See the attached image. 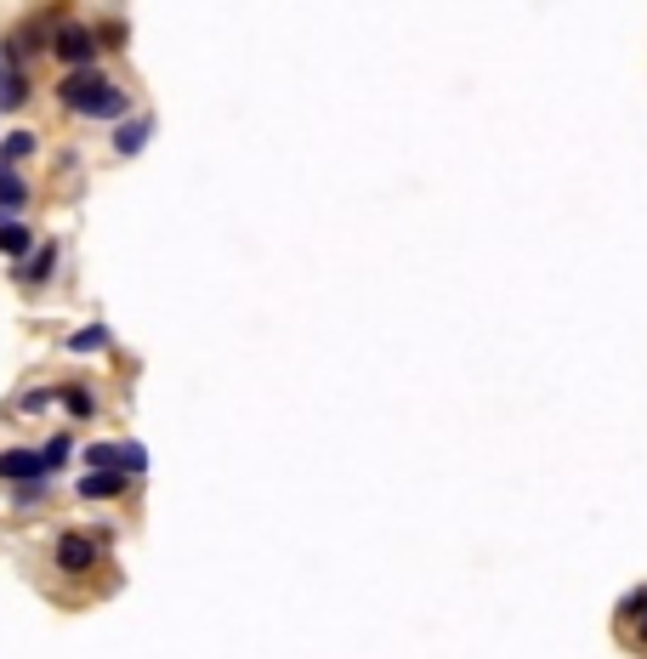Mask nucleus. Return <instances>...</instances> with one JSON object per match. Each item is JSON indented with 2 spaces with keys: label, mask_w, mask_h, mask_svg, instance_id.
<instances>
[{
  "label": "nucleus",
  "mask_w": 647,
  "mask_h": 659,
  "mask_svg": "<svg viewBox=\"0 0 647 659\" xmlns=\"http://www.w3.org/2000/svg\"><path fill=\"white\" fill-rule=\"evenodd\" d=\"M52 98L63 114L74 120H97V125H120L131 114V91L120 80L103 74V63H91V69H63V80L52 85Z\"/></svg>",
  "instance_id": "obj_1"
},
{
  "label": "nucleus",
  "mask_w": 647,
  "mask_h": 659,
  "mask_svg": "<svg viewBox=\"0 0 647 659\" xmlns=\"http://www.w3.org/2000/svg\"><path fill=\"white\" fill-rule=\"evenodd\" d=\"M63 69H91L97 58H103V40H97V29L85 23V18H63L58 29H52V45H46Z\"/></svg>",
  "instance_id": "obj_2"
},
{
  "label": "nucleus",
  "mask_w": 647,
  "mask_h": 659,
  "mask_svg": "<svg viewBox=\"0 0 647 659\" xmlns=\"http://www.w3.org/2000/svg\"><path fill=\"white\" fill-rule=\"evenodd\" d=\"M97 562H103V540H97V535H85V529H63V535L52 540V569L69 575V580H85Z\"/></svg>",
  "instance_id": "obj_3"
},
{
  "label": "nucleus",
  "mask_w": 647,
  "mask_h": 659,
  "mask_svg": "<svg viewBox=\"0 0 647 659\" xmlns=\"http://www.w3.org/2000/svg\"><path fill=\"white\" fill-rule=\"evenodd\" d=\"M58 262H63V240H40L23 262H12V273H18L23 291H40V285H52V278H58Z\"/></svg>",
  "instance_id": "obj_4"
},
{
  "label": "nucleus",
  "mask_w": 647,
  "mask_h": 659,
  "mask_svg": "<svg viewBox=\"0 0 647 659\" xmlns=\"http://www.w3.org/2000/svg\"><path fill=\"white\" fill-rule=\"evenodd\" d=\"M154 131H160V120L148 114V109H142V114H125V120L114 125V154H120V160H137L148 143H154Z\"/></svg>",
  "instance_id": "obj_5"
},
{
  "label": "nucleus",
  "mask_w": 647,
  "mask_h": 659,
  "mask_svg": "<svg viewBox=\"0 0 647 659\" xmlns=\"http://www.w3.org/2000/svg\"><path fill=\"white\" fill-rule=\"evenodd\" d=\"M46 478V460L40 449H0V484H40Z\"/></svg>",
  "instance_id": "obj_6"
},
{
  "label": "nucleus",
  "mask_w": 647,
  "mask_h": 659,
  "mask_svg": "<svg viewBox=\"0 0 647 659\" xmlns=\"http://www.w3.org/2000/svg\"><path fill=\"white\" fill-rule=\"evenodd\" d=\"M34 245H40V233H34L29 222H18V216L0 211V256H7V262H23Z\"/></svg>",
  "instance_id": "obj_7"
},
{
  "label": "nucleus",
  "mask_w": 647,
  "mask_h": 659,
  "mask_svg": "<svg viewBox=\"0 0 647 659\" xmlns=\"http://www.w3.org/2000/svg\"><path fill=\"white\" fill-rule=\"evenodd\" d=\"M131 484L137 478H125V473H80V500H120V495H131Z\"/></svg>",
  "instance_id": "obj_8"
},
{
  "label": "nucleus",
  "mask_w": 647,
  "mask_h": 659,
  "mask_svg": "<svg viewBox=\"0 0 647 659\" xmlns=\"http://www.w3.org/2000/svg\"><path fill=\"white\" fill-rule=\"evenodd\" d=\"M29 194H34V187H29V176H23L18 165H7V160H0V211H7V216L29 211Z\"/></svg>",
  "instance_id": "obj_9"
},
{
  "label": "nucleus",
  "mask_w": 647,
  "mask_h": 659,
  "mask_svg": "<svg viewBox=\"0 0 647 659\" xmlns=\"http://www.w3.org/2000/svg\"><path fill=\"white\" fill-rule=\"evenodd\" d=\"M109 347H114V330L109 324H80V330H69V336H63V353H74V358L109 353Z\"/></svg>",
  "instance_id": "obj_10"
},
{
  "label": "nucleus",
  "mask_w": 647,
  "mask_h": 659,
  "mask_svg": "<svg viewBox=\"0 0 647 659\" xmlns=\"http://www.w3.org/2000/svg\"><path fill=\"white\" fill-rule=\"evenodd\" d=\"M80 449H74V438L69 433H52L40 444V460H46V478H58V473H69V460H74Z\"/></svg>",
  "instance_id": "obj_11"
},
{
  "label": "nucleus",
  "mask_w": 647,
  "mask_h": 659,
  "mask_svg": "<svg viewBox=\"0 0 647 659\" xmlns=\"http://www.w3.org/2000/svg\"><path fill=\"white\" fill-rule=\"evenodd\" d=\"M40 154V131H7L0 136V160L7 165H29Z\"/></svg>",
  "instance_id": "obj_12"
},
{
  "label": "nucleus",
  "mask_w": 647,
  "mask_h": 659,
  "mask_svg": "<svg viewBox=\"0 0 647 659\" xmlns=\"http://www.w3.org/2000/svg\"><path fill=\"white\" fill-rule=\"evenodd\" d=\"M58 404L69 409V420H97V393H91L85 382H69V387H58Z\"/></svg>",
  "instance_id": "obj_13"
},
{
  "label": "nucleus",
  "mask_w": 647,
  "mask_h": 659,
  "mask_svg": "<svg viewBox=\"0 0 647 659\" xmlns=\"http://www.w3.org/2000/svg\"><path fill=\"white\" fill-rule=\"evenodd\" d=\"M80 466L85 473H120V444H85Z\"/></svg>",
  "instance_id": "obj_14"
},
{
  "label": "nucleus",
  "mask_w": 647,
  "mask_h": 659,
  "mask_svg": "<svg viewBox=\"0 0 647 659\" xmlns=\"http://www.w3.org/2000/svg\"><path fill=\"white\" fill-rule=\"evenodd\" d=\"M120 473H125V478H148V444L120 438Z\"/></svg>",
  "instance_id": "obj_15"
},
{
  "label": "nucleus",
  "mask_w": 647,
  "mask_h": 659,
  "mask_svg": "<svg viewBox=\"0 0 647 659\" xmlns=\"http://www.w3.org/2000/svg\"><path fill=\"white\" fill-rule=\"evenodd\" d=\"M58 404V387H29V393H18V415H40V409H52Z\"/></svg>",
  "instance_id": "obj_16"
},
{
  "label": "nucleus",
  "mask_w": 647,
  "mask_h": 659,
  "mask_svg": "<svg viewBox=\"0 0 647 659\" xmlns=\"http://www.w3.org/2000/svg\"><path fill=\"white\" fill-rule=\"evenodd\" d=\"M647 615V586H636V591H625V602H619V631L630 626V620H641Z\"/></svg>",
  "instance_id": "obj_17"
},
{
  "label": "nucleus",
  "mask_w": 647,
  "mask_h": 659,
  "mask_svg": "<svg viewBox=\"0 0 647 659\" xmlns=\"http://www.w3.org/2000/svg\"><path fill=\"white\" fill-rule=\"evenodd\" d=\"M46 489H52V478H40V484H18V489H12V500H18V506H34V500H46Z\"/></svg>",
  "instance_id": "obj_18"
},
{
  "label": "nucleus",
  "mask_w": 647,
  "mask_h": 659,
  "mask_svg": "<svg viewBox=\"0 0 647 659\" xmlns=\"http://www.w3.org/2000/svg\"><path fill=\"white\" fill-rule=\"evenodd\" d=\"M625 642H630L636 653H647V615H641V626H625Z\"/></svg>",
  "instance_id": "obj_19"
},
{
  "label": "nucleus",
  "mask_w": 647,
  "mask_h": 659,
  "mask_svg": "<svg viewBox=\"0 0 647 659\" xmlns=\"http://www.w3.org/2000/svg\"><path fill=\"white\" fill-rule=\"evenodd\" d=\"M7 80H12V58H7V45H0V91H7Z\"/></svg>",
  "instance_id": "obj_20"
}]
</instances>
